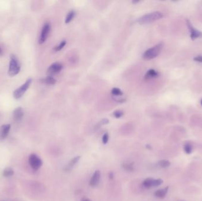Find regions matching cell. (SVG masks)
Instances as JSON below:
<instances>
[{
  "label": "cell",
  "mask_w": 202,
  "mask_h": 201,
  "mask_svg": "<svg viewBox=\"0 0 202 201\" xmlns=\"http://www.w3.org/2000/svg\"><path fill=\"white\" fill-rule=\"evenodd\" d=\"M163 17V14L159 11L153 12L152 13L147 14L146 15L139 18L137 20V22L141 24H147L150 22L156 21Z\"/></svg>",
  "instance_id": "6da1fadb"
},
{
  "label": "cell",
  "mask_w": 202,
  "mask_h": 201,
  "mask_svg": "<svg viewBox=\"0 0 202 201\" xmlns=\"http://www.w3.org/2000/svg\"><path fill=\"white\" fill-rule=\"evenodd\" d=\"M163 46L162 43H159L152 48L148 49L142 55L143 58L146 60H152L156 58L160 53L163 49Z\"/></svg>",
  "instance_id": "7a4b0ae2"
},
{
  "label": "cell",
  "mask_w": 202,
  "mask_h": 201,
  "mask_svg": "<svg viewBox=\"0 0 202 201\" xmlns=\"http://www.w3.org/2000/svg\"><path fill=\"white\" fill-rule=\"evenodd\" d=\"M20 71V65L16 56L12 55L8 68V74L10 76L13 77L17 75Z\"/></svg>",
  "instance_id": "3957f363"
},
{
  "label": "cell",
  "mask_w": 202,
  "mask_h": 201,
  "mask_svg": "<svg viewBox=\"0 0 202 201\" xmlns=\"http://www.w3.org/2000/svg\"><path fill=\"white\" fill-rule=\"evenodd\" d=\"M32 82V79L31 78H28L27 80V81L25 82L24 84H22V86H20L19 88L14 91L13 93V96L16 99H19L21 98L25 92L27 91L30 86V84Z\"/></svg>",
  "instance_id": "277c9868"
},
{
  "label": "cell",
  "mask_w": 202,
  "mask_h": 201,
  "mask_svg": "<svg viewBox=\"0 0 202 201\" xmlns=\"http://www.w3.org/2000/svg\"><path fill=\"white\" fill-rule=\"evenodd\" d=\"M28 162L31 168L34 171H37L43 165V161L36 154H31L28 158Z\"/></svg>",
  "instance_id": "5b68a950"
},
{
  "label": "cell",
  "mask_w": 202,
  "mask_h": 201,
  "mask_svg": "<svg viewBox=\"0 0 202 201\" xmlns=\"http://www.w3.org/2000/svg\"><path fill=\"white\" fill-rule=\"evenodd\" d=\"M50 31V24L48 22L45 23L43 28H42L41 34L40 35L39 40V43L40 44H42L45 43L49 36Z\"/></svg>",
  "instance_id": "8992f818"
},
{
  "label": "cell",
  "mask_w": 202,
  "mask_h": 201,
  "mask_svg": "<svg viewBox=\"0 0 202 201\" xmlns=\"http://www.w3.org/2000/svg\"><path fill=\"white\" fill-rule=\"evenodd\" d=\"M62 68H63V65L62 64L59 62H56L53 63L49 67L47 73L49 74V76H52L53 75L60 73Z\"/></svg>",
  "instance_id": "52a82bcc"
},
{
  "label": "cell",
  "mask_w": 202,
  "mask_h": 201,
  "mask_svg": "<svg viewBox=\"0 0 202 201\" xmlns=\"http://www.w3.org/2000/svg\"><path fill=\"white\" fill-rule=\"evenodd\" d=\"M187 25L189 28V30H190V37L191 40H195L201 37H202V33L199 31V30H197L195 28H194L191 22L189 20H187Z\"/></svg>",
  "instance_id": "ba28073f"
},
{
  "label": "cell",
  "mask_w": 202,
  "mask_h": 201,
  "mask_svg": "<svg viewBox=\"0 0 202 201\" xmlns=\"http://www.w3.org/2000/svg\"><path fill=\"white\" fill-rule=\"evenodd\" d=\"M101 172L99 170L96 171L90 180L89 184L92 187H95L99 184L101 179Z\"/></svg>",
  "instance_id": "9c48e42d"
},
{
  "label": "cell",
  "mask_w": 202,
  "mask_h": 201,
  "mask_svg": "<svg viewBox=\"0 0 202 201\" xmlns=\"http://www.w3.org/2000/svg\"><path fill=\"white\" fill-rule=\"evenodd\" d=\"M11 128V125L10 124H4L0 128V140L6 139L7 136L9 133L10 130Z\"/></svg>",
  "instance_id": "30bf717a"
},
{
  "label": "cell",
  "mask_w": 202,
  "mask_h": 201,
  "mask_svg": "<svg viewBox=\"0 0 202 201\" xmlns=\"http://www.w3.org/2000/svg\"><path fill=\"white\" fill-rule=\"evenodd\" d=\"M80 157H81L80 156H77V157H74L73 158H72L70 160V161L67 164V165L64 168L63 170L65 172H69V171H70L73 166L79 161Z\"/></svg>",
  "instance_id": "8fae6325"
},
{
  "label": "cell",
  "mask_w": 202,
  "mask_h": 201,
  "mask_svg": "<svg viewBox=\"0 0 202 201\" xmlns=\"http://www.w3.org/2000/svg\"><path fill=\"white\" fill-rule=\"evenodd\" d=\"M23 115H24V113L22 107H17L13 112V119L16 121H19L22 119Z\"/></svg>",
  "instance_id": "7c38bea8"
},
{
  "label": "cell",
  "mask_w": 202,
  "mask_h": 201,
  "mask_svg": "<svg viewBox=\"0 0 202 201\" xmlns=\"http://www.w3.org/2000/svg\"><path fill=\"white\" fill-rule=\"evenodd\" d=\"M168 188L169 187L167 186L163 189H160L156 190L154 193V195L160 199H163L167 195L168 191Z\"/></svg>",
  "instance_id": "4fadbf2b"
},
{
  "label": "cell",
  "mask_w": 202,
  "mask_h": 201,
  "mask_svg": "<svg viewBox=\"0 0 202 201\" xmlns=\"http://www.w3.org/2000/svg\"><path fill=\"white\" fill-rule=\"evenodd\" d=\"M158 73L156 70L154 69H150L146 73L145 75V79L148 80L150 78H156L158 77Z\"/></svg>",
  "instance_id": "5bb4252c"
},
{
  "label": "cell",
  "mask_w": 202,
  "mask_h": 201,
  "mask_svg": "<svg viewBox=\"0 0 202 201\" xmlns=\"http://www.w3.org/2000/svg\"><path fill=\"white\" fill-rule=\"evenodd\" d=\"M154 179H152V178H148L145 179L142 183V185L144 188L149 189L152 187H153V184H154Z\"/></svg>",
  "instance_id": "9a60e30c"
},
{
  "label": "cell",
  "mask_w": 202,
  "mask_h": 201,
  "mask_svg": "<svg viewBox=\"0 0 202 201\" xmlns=\"http://www.w3.org/2000/svg\"><path fill=\"white\" fill-rule=\"evenodd\" d=\"M43 82L45 83V84H49V85H54L56 84V80L55 78L53 76H48L46 78L43 80Z\"/></svg>",
  "instance_id": "2e32d148"
},
{
  "label": "cell",
  "mask_w": 202,
  "mask_h": 201,
  "mask_svg": "<svg viewBox=\"0 0 202 201\" xmlns=\"http://www.w3.org/2000/svg\"><path fill=\"white\" fill-rule=\"evenodd\" d=\"M134 162L131 163H123V168L128 172H132L134 170Z\"/></svg>",
  "instance_id": "e0dca14e"
},
{
  "label": "cell",
  "mask_w": 202,
  "mask_h": 201,
  "mask_svg": "<svg viewBox=\"0 0 202 201\" xmlns=\"http://www.w3.org/2000/svg\"><path fill=\"white\" fill-rule=\"evenodd\" d=\"M75 11H70L68 14H67L66 18L65 19V23L66 24H69V22H71L74 18V17L75 16Z\"/></svg>",
  "instance_id": "ac0fdd59"
},
{
  "label": "cell",
  "mask_w": 202,
  "mask_h": 201,
  "mask_svg": "<svg viewBox=\"0 0 202 201\" xmlns=\"http://www.w3.org/2000/svg\"><path fill=\"white\" fill-rule=\"evenodd\" d=\"M184 150L187 154H190L193 151V146L189 142H185L184 145Z\"/></svg>",
  "instance_id": "d6986e66"
},
{
  "label": "cell",
  "mask_w": 202,
  "mask_h": 201,
  "mask_svg": "<svg viewBox=\"0 0 202 201\" xmlns=\"http://www.w3.org/2000/svg\"><path fill=\"white\" fill-rule=\"evenodd\" d=\"M111 94H112L113 97H119L123 95V91L121 90L120 89L115 87L113 88L111 91Z\"/></svg>",
  "instance_id": "ffe728a7"
},
{
  "label": "cell",
  "mask_w": 202,
  "mask_h": 201,
  "mask_svg": "<svg viewBox=\"0 0 202 201\" xmlns=\"http://www.w3.org/2000/svg\"><path fill=\"white\" fill-rule=\"evenodd\" d=\"M14 171L10 168H7L5 170L3 171V176L5 177H8L14 175Z\"/></svg>",
  "instance_id": "44dd1931"
},
{
  "label": "cell",
  "mask_w": 202,
  "mask_h": 201,
  "mask_svg": "<svg viewBox=\"0 0 202 201\" xmlns=\"http://www.w3.org/2000/svg\"><path fill=\"white\" fill-rule=\"evenodd\" d=\"M158 164L161 168H167L170 165V162L167 160H161L158 162Z\"/></svg>",
  "instance_id": "7402d4cb"
},
{
  "label": "cell",
  "mask_w": 202,
  "mask_h": 201,
  "mask_svg": "<svg viewBox=\"0 0 202 201\" xmlns=\"http://www.w3.org/2000/svg\"><path fill=\"white\" fill-rule=\"evenodd\" d=\"M66 41L63 40V41H62V42L59 44L57 45V46H56L55 47L54 50H55V51H56V52H57V51H59L61 50H62L65 47V46L66 45Z\"/></svg>",
  "instance_id": "603a6c76"
},
{
  "label": "cell",
  "mask_w": 202,
  "mask_h": 201,
  "mask_svg": "<svg viewBox=\"0 0 202 201\" xmlns=\"http://www.w3.org/2000/svg\"><path fill=\"white\" fill-rule=\"evenodd\" d=\"M113 116L117 118V119H119L120 117H122L123 115V112L122 110H116L115 112H113Z\"/></svg>",
  "instance_id": "cb8c5ba5"
},
{
  "label": "cell",
  "mask_w": 202,
  "mask_h": 201,
  "mask_svg": "<svg viewBox=\"0 0 202 201\" xmlns=\"http://www.w3.org/2000/svg\"><path fill=\"white\" fill-rule=\"evenodd\" d=\"M163 180L162 179H154V184H153V187H157L163 184Z\"/></svg>",
  "instance_id": "d4e9b609"
},
{
  "label": "cell",
  "mask_w": 202,
  "mask_h": 201,
  "mask_svg": "<svg viewBox=\"0 0 202 201\" xmlns=\"http://www.w3.org/2000/svg\"><path fill=\"white\" fill-rule=\"evenodd\" d=\"M108 123H109V120H108V119H102V120H101V122H99V124H98L96 127H97L96 129L99 128L101 127V126H102V125H105V124H107Z\"/></svg>",
  "instance_id": "484cf974"
},
{
  "label": "cell",
  "mask_w": 202,
  "mask_h": 201,
  "mask_svg": "<svg viewBox=\"0 0 202 201\" xmlns=\"http://www.w3.org/2000/svg\"><path fill=\"white\" fill-rule=\"evenodd\" d=\"M109 140V134L108 133H105L102 137V142L103 144H107Z\"/></svg>",
  "instance_id": "4316f807"
},
{
  "label": "cell",
  "mask_w": 202,
  "mask_h": 201,
  "mask_svg": "<svg viewBox=\"0 0 202 201\" xmlns=\"http://www.w3.org/2000/svg\"><path fill=\"white\" fill-rule=\"evenodd\" d=\"M193 60L195 62H199V63H202V56H198L195 57Z\"/></svg>",
  "instance_id": "83f0119b"
},
{
  "label": "cell",
  "mask_w": 202,
  "mask_h": 201,
  "mask_svg": "<svg viewBox=\"0 0 202 201\" xmlns=\"http://www.w3.org/2000/svg\"><path fill=\"white\" fill-rule=\"evenodd\" d=\"M108 176H109V179H111V180H112V179H113V178H114V173H113L112 172H110L109 173Z\"/></svg>",
  "instance_id": "f1b7e54d"
},
{
  "label": "cell",
  "mask_w": 202,
  "mask_h": 201,
  "mask_svg": "<svg viewBox=\"0 0 202 201\" xmlns=\"http://www.w3.org/2000/svg\"><path fill=\"white\" fill-rule=\"evenodd\" d=\"M146 148L148 149H149V150H151V149H152V146L149 145V144H148V145H146Z\"/></svg>",
  "instance_id": "f546056e"
},
{
  "label": "cell",
  "mask_w": 202,
  "mask_h": 201,
  "mask_svg": "<svg viewBox=\"0 0 202 201\" xmlns=\"http://www.w3.org/2000/svg\"><path fill=\"white\" fill-rule=\"evenodd\" d=\"M82 201H90L88 198H84L82 199Z\"/></svg>",
  "instance_id": "4dcf8cb0"
},
{
  "label": "cell",
  "mask_w": 202,
  "mask_h": 201,
  "mask_svg": "<svg viewBox=\"0 0 202 201\" xmlns=\"http://www.w3.org/2000/svg\"><path fill=\"white\" fill-rule=\"evenodd\" d=\"M2 54V51L1 50V49L0 48V56H1Z\"/></svg>",
  "instance_id": "1f68e13d"
},
{
  "label": "cell",
  "mask_w": 202,
  "mask_h": 201,
  "mask_svg": "<svg viewBox=\"0 0 202 201\" xmlns=\"http://www.w3.org/2000/svg\"><path fill=\"white\" fill-rule=\"evenodd\" d=\"M201 104H202V101H201Z\"/></svg>",
  "instance_id": "d6a6232c"
}]
</instances>
